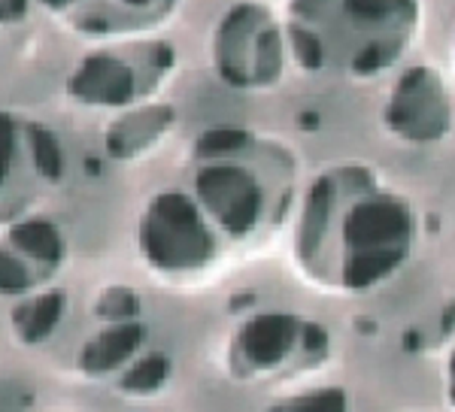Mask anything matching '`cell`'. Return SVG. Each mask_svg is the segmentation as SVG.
Wrapping results in <instances>:
<instances>
[{
    "label": "cell",
    "mask_w": 455,
    "mask_h": 412,
    "mask_svg": "<svg viewBox=\"0 0 455 412\" xmlns=\"http://www.w3.org/2000/svg\"><path fill=\"white\" fill-rule=\"evenodd\" d=\"M313 325H304L295 315H264V319H255L252 325L246 328L243 337V355L249 358L252 370H280V367H289L307 345V337H310Z\"/></svg>",
    "instance_id": "4"
},
{
    "label": "cell",
    "mask_w": 455,
    "mask_h": 412,
    "mask_svg": "<svg viewBox=\"0 0 455 412\" xmlns=\"http://www.w3.org/2000/svg\"><path fill=\"white\" fill-rule=\"evenodd\" d=\"M274 412H349L347 394L337 392V388H325V392H310L285 400L283 407Z\"/></svg>",
    "instance_id": "5"
},
{
    "label": "cell",
    "mask_w": 455,
    "mask_h": 412,
    "mask_svg": "<svg viewBox=\"0 0 455 412\" xmlns=\"http://www.w3.org/2000/svg\"><path fill=\"white\" fill-rule=\"evenodd\" d=\"M410 206L358 170L319 179L298 225L295 255L307 282L337 294L383 285L410 258Z\"/></svg>",
    "instance_id": "1"
},
{
    "label": "cell",
    "mask_w": 455,
    "mask_h": 412,
    "mask_svg": "<svg viewBox=\"0 0 455 412\" xmlns=\"http://www.w3.org/2000/svg\"><path fill=\"white\" fill-rule=\"evenodd\" d=\"M416 25V0H295L285 36L307 64L377 76L410 49Z\"/></svg>",
    "instance_id": "2"
},
{
    "label": "cell",
    "mask_w": 455,
    "mask_h": 412,
    "mask_svg": "<svg viewBox=\"0 0 455 412\" xmlns=\"http://www.w3.org/2000/svg\"><path fill=\"white\" fill-rule=\"evenodd\" d=\"M446 382H450V403H455V355L450 360V370H446Z\"/></svg>",
    "instance_id": "6"
},
{
    "label": "cell",
    "mask_w": 455,
    "mask_h": 412,
    "mask_svg": "<svg viewBox=\"0 0 455 412\" xmlns=\"http://www.w3.org/2000/svg\"><path fill=\"white\" fill-rule=\"evenodd\" d=\"M388 124L407 139H437L450 128V100L443 83L428 70L403 73L388 100Z\"/></svg>",
    "instance_id": "3"
}]
</instances>
